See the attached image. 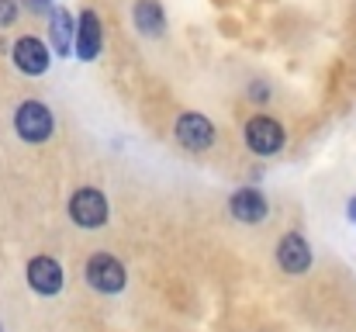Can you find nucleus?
<instances>
[{"mask_svg": "<svg viewBox=\"0 0 356 332\" xmlns=\"http://www.w3.org/2000/svg\"><path fill=\"white\" fill-rule=\"evenodd\" d=\"M52 132H56V114H52V108H49L45 101L28 97V101L17 104V111H14V135H17L21 142H28V145H45V142L52 139Z\"/></svg>", "mask_w": 356, "mask_h": 332, "instance_id": "f257e3e1", "label": "nucleus"}, {"mask_svg": "<svg viewBox=\"0 0 356 332\" xmlns=\"http://www.w3.org/2000/svg\"><path fill=\"white\" fill-rule=\"evenodd\" d=\"M66 215L76 228H87V232H97L104 228L111 219V205H108V194L101 187H76L70 194V205H66Z\"/></svg>", "mask_w": 356, "mask_h": 332, "instance_id": "f03ea898", "label": "nucleus"}, {"mask_svg": "<svg viewBox=\"0 0 356 332\" xmlns=\"http://www.w3.org/2000/svg\"><path fill=\"white\" fill-rule=\"evenodd\" d=\"M242 142L256 156H277L287 145V128L277 118H270V114H252L242 125Z\"/></svg>", "mask_w": 356, "mask_h": 332, "instance_id": "7ed1b4c3", "label": "nucleus"}, {"mask_svg": "<svg viewBox=\"0 0 356 332\" xmlns=\"http://www.w3.org/2000/svg\"><path fill=\"white\" fill-rule=\"evenodd\" d=\"M83 280L97 294H121L128 287V270L115 253H94L83 263Z\"/></svg>", "mask_w": 356, "mask_h": 332, "instance_id": "20e7f679", "label": "nucleus"}, {"mask_svg": "<svg viewBox=\"0 0 356 332\" xmlns=\"http://www.w3.org/2000/svg\"><path fill=\"white\" fill-rule=\"evenodd\" d=\"M173 139H177V145L187 149V152H208V149L215 145L218 132H215V125H211L208 114H201V111H184V114H177V121H173Z\"/></svg>", "mask_w": 356, "mask_h": 332, "instance_id": "39448f33", "label": "nucleus"}, {"mask_svg": "<svg viewBox=\"0 0 356 332\" xmlns=\"http://www.w3.org/2000/svg\"><path fill=\"white\" fill-rule=\"evenodd\" d=\"M273 260H277V267H280L287 277H301V274L312 270L315 253H312V242H308L301 232H284V235L277 239Z\"/></svg>", "mask_w": 356, "mask_h": 332, "instance_id": "423d86ee", "label": "nucleus"}, {"mask_svg": "<svg viewBox=\"0 0 356 332\" xmlns=\"http://www.w3.org/2000/svg\"><path fill=\"white\" fill-rule=\"evenodd\" d=\"M24 280L28 287L38 294V298H56L63 287H66V270L56 256H31L28 267H24Z\"/></svg>", "mask_w": 356, "mask_h": 332, "instance_id": "0eeeda50", "label": "nucleus"}, {"mask_svg": "<svg viewBox=\"0 0 356 332\" xmlns=\"http://www.w3.org/2000/svg\"><path fill=\"white\" fill-rule=\"evenodd\" d=\"M10 63H14L17 73H24V77H42V73H49V66H52V49H49L42 38H35V35H21V38L10 45Z\"/></svg>", "mask_w": 356, "mask_h": 332, "instance_id": "6e6552de", "label": "nucleus"}, {"mask_svg": "<svg viewBox=\"0 0 356 332\" xmlns=\"http://www.w3.org/2000/svg\"><path fill=\"white\" fill-rule=\"evenodd\" d=\"M101 49H104L101 14H97L94 7H83V10L76 14V42H73V52H76V59L94 63V59H101Z\"/></svg>", "mask_w": 356, "mask_h": 332, "instance_id": "1a4fd4ad", "label": "nucleus"}, {"mask_svg": "<svg viewBox=\"0 0 356 332\" xmlns=\"http://www.w3.org/2000/svg\"><path fill=\"white\" fill-rule=\"evenodd\" d=\"M229 215L238 225H263L270 215V201L259 187H238L229 194Z\"/></svg>", "mask_w": 356, "mask_h": 332, "instance_id": "9d476101", "label": "nucleus"}, {"mask_svg": "<svg viewBox=\"0 0 356 332\" xmlns=\"http://www.w3.org/2000/svg\"><path fill=\"white\" fill-rule=\"evenodd\" d=\"M73 42H76V17L66 7H56L49 14V49L59 59H66V56H73Z\"/></svg>", "mask_w": 356, "mask_h": 332, "instance_id": "9b49d317", "label": "nucleus"}, {"mask_svg": "<svg viewBox=\"0 0 356 332\" xmlns=\"http://www.w3.org/2000/svg\"><path fill=\"white\" fill-rule=\"evenodd\" d=\"M131 24H135L138 35L159 38V35L166 31V10H163V3H159V0H135V7H131Z\"/></svg>", "mask_w": 356, "mask_h": 332, "instance_id": "f8f14e48", "label": "nucleus"}, {"mask_svg": "<svg viewBox=\"0 0 356 332\" xmlns=\"http://www.w3.org/2000/svg\"><path fill=\"white\" fill-rule=\"evenodd\" d=\"M21 14V3L17 0H0V28H10Z\"/></svg>", "mask_w": 356, "mask_h": 332, "instance_id": "ddd939ff", "label": "nucleus"}, {"mask_svg": "<svg viewBox=\"0 0 356 332\" xmlns=\"http://www.w3.org/2000/svg\"><path fill=\"white\" fill-rule=\"evenodd\" d=\"M24 7H28L31 14H52V10H56L52 0H24Z\"/></svg>", "mask_w": 356, "mask_h": 332, "instance_id": "4468645a", "label": "nucleus"}, {"mask_svg": "<svg viewBox=\"0 0 356 332\" xmlns=\"http://www.w3.org/2000/svg\"><path fill=\"white\" fill-rule=\"evenodd\" d=\"M249 97H252V101H259V104H263V101H266V97H270V90H266V87H263V84H252V87H249Z\"/></svg>", "mask_w": 356, "mask_h": 332, "instance_id": "2eb2a0df", "label": "nucleus"}, {"mask_svg": "<svg viewBox=\"0 0 356 332\" xmlns=\"http://www.w3.org/2000/svg\"><path fill=\"white\" fill-rule=\"evenodd\" d=\"M346 215H350V221H356V198H350V205H346Z\"/></svg>", "mask_w": 356, "mask_h": 332, "instance_id": "dca6fc26", "label": "nucleus"}]
</instances>
